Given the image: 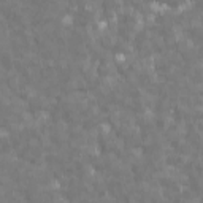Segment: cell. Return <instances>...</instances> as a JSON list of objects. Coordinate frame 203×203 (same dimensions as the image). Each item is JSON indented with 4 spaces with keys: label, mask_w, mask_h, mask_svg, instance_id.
Segmentation results:
<instances>
[{
    "label": "cell",
    "mask_w": 203,
    "mask_h": 203,
    "mask_svg": "<svg viewBox=\"0 0 203 203\" xmlns=\"http://www.w3.org/2000/svg\"><path fill=\"white\" fill-rule=\"evenodd\" d=\"M60 22L64 27H72L73 22H75V16L72 13H64V16L60 18Z\"/></svg>",
    "instance_id": "6da1fadb"
},
{
    "label": "cell",
    "mask_w": 203,
    "mask_h": 203,
    "mask_svg": "<svg viewBox=\"0 0 203 203\" xmlns=\"http://www.w3.org/2000/svg\"><path fill=\"white\" fill-rule=\"evenodd\" d=\"M106 30H108V22H106L105 19H98V21H97V32L103 33V32H106Z\"/></svg>",
    "instance_id": "7a4b0ae2"
},
{
    "label": "cell",
    "mask_w": 203,
    "mask_h": 203,
    "mask_svg": "<svg viewBox=\"0 0 203 203\" xmlns=\"http://www.w3.org/2000/svg\"><path fill=\"white\" fill-rule=\"evenodd\" d=\"M114 60L117 64H127V53H116L114 54Z\"/></svg>",
    "instance_id": "3957f363"
},
{
    "label": "cell",
    "mask_w": 203,
    "mask_h": 203,
    "mask_svg": "<svg viewBox=\"0 0 203 203\" xmlns=\"http://www.w3.org/2000/svg\"><path fill=\"white\" fill-rule=\"evenodd\" d=\"M98 127H100V132L103 133V135H108V133H111V125H110L108 122H103V124H100Z\"/></svg>",
    "instance_id": "277c9868"
},
{
    "label": "cell",
    "mask_w": 203,
    "mask_h": 203,
    "mask_svg": "<svg viewBox=\"0 0 203 203\" xmlns=\"http://www.w3.org/2000/svg\"><path fill=\"white\" fill-rule=\"evenodd\" d=\"M146 22H148V24H154V22H156V13H152V11L148 13V14H146Z\"/></svg>",
    "instance_id": "5b68a950"
}]
</instances>
